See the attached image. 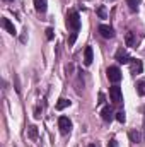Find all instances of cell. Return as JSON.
Instances as JSON below:
<instances>
[{
	"label": "cell",
	"instance_id": "cell-14",
	"mask_svg": "<svg viewBox=\"0 0 145 147\" xmlns=\"http://www.w3.org/2000/svg\"><path fill=\"white\" fill-rule=\"evenodd\" d=\"M28 135H29V139H33V140L38 139V128L34 125H29V127H28Z\"/></svg>",
	"mask_w": 145,
	"mask_h": 147
},
{
	"label": "cell",
	"instance_id": "cell-11",
	"mask_svg": "<svg viewBox=\"0 0 145 147\" xmlns=\"http://www.w3.org/2000/svg\"><path fill=\"white\" fill-rule=\"evenodd\" d=\"M92 48L91 46H85V50H84V63L85 65H91L92 63Z\"/></svg>",
	"mask_w": 145,
	"mask_h": 147
},
{
	"label": "cell",
	"instance_id": "cell-18",
	"mask_svg": "<svg viewBox=\"0 0 145 147\" xmlns=\"http://www.w3.org/2000/svg\"><path fill=\"white\" fill-rule=\"evenodd\" d=\"M116 120H118L119 123H125V120H126V116H125V111H118V113H116Z\"/></svg>",
	"mask_w": 145,
	"mask_h": 147
},
{
	"label": "cell",
	"instance_id": "cell-4",
	"mask_svg": "<svg viewBox=\"0 0 145 147\" xmlns=\"http://www.w3.org/2000/svg\"><path fill=\"white\" fill-rule=\"evenodd\" d=\"M106 74H108V79L113 84H118V82L121 80V77H123V75H121V70H119L118 67H114V65H113V67H108Z\"/></svg>",
	"mask_w": 145,
	"mask_h": 147
},
{
	"label": "cell",
	"instance_id": "cell-17",
	"mask_svg": "<svg viewBox=\"0 0 145 147\" xmlns=\"http://www.w3.org/2000/svg\"><path fill=\"white\" fill-rule=\"evenodd\" d=\"M67 106H70V101L68 99H58V103H56V110H65Z\"/></svg>",
	"mask_w": 145,
	"mask_h": 147
},
{
	"label": "cell",
	"instance_id": "cell-16",
	"mask_svg": "<svg viewBox=\"0 0 145 147\" xmlns=\"http://www.w3.org/2000/svg\"><path fill=\"white\" fill-rule=\"evenodd\" d=\"M137 94L138 96H145V80H138L137 82Z\"/></svg>",
	"mask_w": 145,
	"mask_h": 147
},
{
	"label": "cell",
	"instance_id": "cell-21",
	"mask_svg": "<svg viewBox=\"0 0 145 147\" xmlns=\"http://www.w3.org/2000/svg\"><path fill=\"white\" fill-rule=\"evenodd\" d=\"M108 147H118V142L113 139V140H109V144H108Z\"/></svg>",
	"mask_w": 145,
	"mask_h": 147
},
{
	"label": "cell",
	"instance_id": "cell-22",
	"mask_svg": "<svg viewBox=\"0 0 145 147\" xmlns=\"http://www.w3.org/2000/svg\"><path fill=\"white\" fill-rule=\"evenodd\" d=\"M87 147H97V144H89Z\"/></svg>",
	"mask_w": 145,
	"mask_h": 147
},
{
	"label": "cell",
	"instance_id": "cell-5",
	"mask_svg": "<svg viewBox=\"0 0 145 147\" xmlns=\"http://www.w3.org/2000/svg\"><path fill=\"white\" fill-rule=\"evenodd\" d=\"M97 31L101 33V36L106 38V39H113V38H114V29H113L111 26H108V24H101V26L97 28Z\"/></svg>",
	"mask_w": 145,
	"mask_h": 147
},
{
	"label": "cell",
	"instance_id": "cell-23",
	"mask_svg": "<svg viewBox=\"0 0 145 147\" xmlns=\"http://www.w3.org/2000/svg\"><path fill=\"white\" fill-rule=\"evenodd\" d=\"M144 128H145V118H144Z\"/></svg>",
	"mask_w": 145,
	"mask_h": 147
},
{
	"label": "cell",
	"instance_id": "cell-2",
	"mask_svg": "<svg viewBox=\"0 0 145 147\" xmlns=\"http://www.w3.org/2000/svg\"><path fill=\"white\" fill-rule=\"evenodd\" d=\"M58 128H60V132H62L63 135H68L70 130H72V121H70V118H68V116H60V118H58Z\"/></svg>",
	"mask_w": 145,
	"mask_h": 147
},
{
	"label": "cell",
	"instance_id": "cell-20",
	"mask_svg": "<svg viewBox=\"0 0 145 147\" xmlns=\"http://www.w3.org/2000/svg\"><path fill=\"white\" fill-rule=\"evenodd\" d=\"M46 39H50V41L53 39V29H51V28L46 29Z\"/></svg>",
	"mask_w": 145,
	"mask_h": 147
},
{
	"label": "cell",
	"instance_id": "cell-3",
	"mask_svg": "<svg viewBox=\"0 0 145 147\" xmlns=\"http://www.w3.org/2000/svg\"><path fill=\"white\" fill-rule=\"evenodd\" d=\"M109 98H111V101H113L114 105H119V103L123 101V92H121V89H119L116 84L109 87Z\"/></svg>",
	"mask_w": 145,
	"mask_h": 147
},
{
	"label": "cell",
	"instance_id": "cell-13",
	"mask_svg": "<svg viewBox=\"0 0 145 147\" xmlns=\"http://www.w3.org/2000/svg\"><path fill=\"white\" fill-rule=\"evenodd\" d=\"M125 39H126V46H137V39H135V34H133L132 31L126 33Z\"/></svg>",
	"mask_w": 145,
	"mask_h": 147
},
{
	"label": "cell",
	"instance_id": "cell-6",
	"mask_svg": "<svg viewBox=\"0 0 145 147\" xmlns=\"http://www.w3.org/2000/svg\"><path fill=\"white\" fill-rule=\"evenodd\" d=\"M114 58L118 60V63H130V62H132L130 55H128V53H126V50H123V48H119V50L116 51Z\"/></svg>",
	"mask_w": 145,
	"mask_h": 147
},
{
	"label": "cell",
	"instance_id": "cell-15",
	"mask_svg": "<svg viewBox=\"0 0 145 147\" xmlns=\"http://www.w3.org/2000/svg\"><path fill=\"white\" fill-rule=\"evenodd\" d=\"M126 3H128V7H130L132 12H137L138 5H140V0H126Z\"/></svg>",
	"mask_w": 145,
	"mask_h": 147
},
{
	"label": "cell",
	"instance_id": "cell-19",
	"mask_svg": "<svg viewBox=\"0 0 145 147\" xmlns=\"http://www.w3.org/2000/svg\"><path fill=\"white\" fill-rule=\"evenodd\" d=\"M97 16H99L101 19H106V10H104V7H99V9H97Z\"/></svg>",
	"mask_w": 145,
	"mask_h": 147
},
{
	"label": "cell",
	"instance_id": "cell-10",
	"mask_svg": "<svg viewBox=\"0 0 145 147\" xmlns=\"http://www.w3.org/2000/svg\"><path fill=\"white\" fill-rule=\"evenodd\" d=\"M34 9L39 14H44L48 9V0H34Z\"/></svg>",
	"mask_w": 145,
	"mask_h": 147
},
{
	"label": "cell",
	"instance_id": "cell-24",
	"mask_svg": "<svg viewBox=\"0 0 145 147\" xmlns=\"http://www.w3.org/2000/svg\"><path fill=\"white\" fill-rule=\"evenodd\" d=\"M7 2H14V0H7Z\"/></svg>",
	"mask_w": 145,
	"mask_h": 147
},
{
	"label": "cell",
	"instance_id": "cell-7",
	"mask_svg": "<svg viewBox=\"0 0 145 147\" xmlns=\"http://www.w3.org/2000/svg\"><path fill=\"white\" fill-rule=\"evenodd\" d=\"M130 69H132V74H142V70H144V63H142L140 60L132 58V62H130Z\"/></svg>",
	"mask_w": 145,
	"mask_h": 147
},
{
	"label": "cell",
	"instance_id": "cell-8",
	"mask_svg": "<svg viewBox=\"0 0 145 147\" xmlns=\"http://www.w3.org/2000/svg\"><path fill=\"white\" fill-rule=\"evenodd\" d=\"M128 137H130V140H132L133 144H140V142H142V139H144V134H142V132H138V130H130Z\"/></svg>",
	"mask_w": 145,
	"mask_h": 147
},
{
	"label": "cell",
	"instance_id": "cell-9",
	"mask_svg": "<svg viewBox=\"0 0 145 147\" xmlns=\"http://www.w3.org/2000/svg\"><path fill=\"white\" fill-rule=\"evenodd\" d=\"M2 28L7 31V33H10V34H17L15 33V28H14V24L7 19V17H2Z\"/></svg>",
	"mask_w": 145,
	"mask_h": 147
},
{
	"label": "cell",
	"instance_id": "cell-1",
	"mask_svg": "<svg viewBox=\"0 0 145 147\" xmlns=\"http://www.w3.org/2000/svg\"><path fill=\"white\" fill-rule=\"evenodd\" d=\"M67 28L72 31V36L68 39V45L72 46L75 43V39H77V36H79V31H80V16H79L77 10H70L67 14Z\"/></svg>",
	"mask_w": 145,
	"mask_h": 147
},
{
	"label": "cell",
	"instance_id": "cell-12",
	"mask_svg": "<svg viewBox=\"0 0 145 147\" xmlns=\"http://www.w3.org/2000/svg\"><path fill=\"white\" fill-rule=\"evenodd\" d=\"M101 118H103L104 121H111V120H113V110H111L109 106H104L103 111H101Z\"/></svg>",
	"mask_w": 145,
	"mask_h": 147
}]
</instances>
